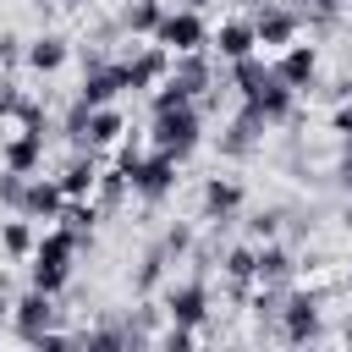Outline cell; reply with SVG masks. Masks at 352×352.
Masks as SVG:
<instances>
[{"label":"cell","mask_w":352,"mask_h":352,"mask_svg":"<svg viewBox=\"0 0 352 352\" xmlns=\"http://www.w3.org/2000/svg\"><path fill=\"white\" fill-rule=\"evenodd\" d=\"M198 143H204V110H198V99L148 110V148H160L170 160H187Z\"/></svg>","instance_id":"obj_1"},{"label":"cell","mask_w":352,"mask_h":352,"mask_svg":"<svg viewBox=\"0 0 352 352\" xmlns=\"http://www.w3.org/2000/svg\"><path fill=\"white\" fill-rule=\"evenodd\" d=\"M82 253V242L66 231V226H50V231H38V248H33V270H28V280L33 286H44V292H66V280H72V258Z\"/></svg>","instance_id":"obj_2"},{"label":"cell","mask_w":352,"mask_h":352,"mask_svg":"<svg viewBox=\"0 0 352 352\" xmlns=\"http://www.w3.org/2000/svg\"><path fill=\"white\" fill-rule=\"evenodd\" d=\"M324 297H330V286H292L286 308H280V341H292V346L319 341L324 336Z\"/></svg>","instance_id":"obj_3"},{"label":"cell","mask_w":352,"mask_h":352,"mask_svg":"<svg viewBox=\"0 0 352 352\" xmlns=\"http://www.w3.org/2000/svg\"><path fill=\"white\" fill-rule=\"evenodd\" d=\"M55 324H60V302H55V292L28 286V292L11 302V336H16L22 346H38Z\"/></svg>","instance_id":"obj_4"},{"label":"cell","mask_w":352,"mask_h":352,"mask_svg":"<svg viewBox=\"0 0 352 352\" xmlns=\"http://www.w3.org/2000/svg\"><path fill=\"white\" fill-rule=\"evenodd\" d=\"M160 308H165V319H170V324H192V330H204V324H209V308H214L209 275H187V280H170Z\"/></svg>","instance_id":"obj_5"},{"label":"cell","mask_w":352,"mask_h":352,"mask_svg":"<svg viewBox=\"0 0 352 352\" xmlns=\"http://www.w3.org/2000/svg\"><path fill=\"white\" fill-rule=\"evenodd\" d=\"M209 22L198 6H182V11H165L160 28H154V44H165L170 55H187V50H209Z\"/></svg>","instance_id":"obj_6"},{"label":"cell","mask_w":352,"mask_h":352,"mask_svg":"<svg viewBox=\"0 0 352 352\" xmlns=\"http://www.w3.org/2000/svg\"><path fill=\"white\" fill-rule=\"evenodd\" d=\"M182 170V160H170V154H160V148H148L126 176H132V198H143V204H165L170 192H176V176Z\"/></svg>","instance_id":"obj_7"},{"label":"cell","mask_w":352,"mask_h":352,"mask_svg":"<svg viewBox=\"0 0 352 352\" xmlns=\"http://www.w3.org/2000/svg\"><path fill=\"white\" fill-rule=\"evenodd\" d=\"M264 132H270V121L258 116V110H248V104H236V116L220 126V160H231V165H242V160H253L258 148H264Z\"/></svg>","instance_id":"obj_8"},{"label":"cell","mask_w":352,"mask_h":352,"mask_svg":"<svg viewBox=\"0 0 352 352\" xmlns=\"http://www.w3.org/2000/svg\"><path fill=\"white\" fill-rule=\"evenodd\" d=\"M248 22H253V33H258L264 50H286L292 38H302V16H297L292 0H264Z\"/></svg>","instance_id":"obj_9"},{"label":"cell","mask_w":352,"mask_h":352,"mask_svg":"<svg viewBox=\"0 0 352 352\" xmlns=\"http://www.w3.org/2000/svg\"><path fill=\"white\" fill-rule=\"evenodd\" d=\"M242 204H248V187H242L236 176H209V182H204V220H209L214 231H231V226L242 220Z\"/></svg>","instance_id":"obj_10"},{"label":"cell","mask_w":352,"mask_h":352,"mask_svg":"<svg viewBox=\"0 0 352 352\" xmlns=\"http://www.w3.org/2000/svg\"><path fill=\"white\" fill-rule=\"evenodd\" d=\"M297 275H302V264H297L292 242H280V236L253 242V280H264V286H297Z\"/></svg>","instance_id":"obj_11"},{"label":"cell","mask_w":352,"mask_h":352,"mask_svg":"<svg viewBox=\"0 0 352 352\" xmlns=\"http://www.w3.org/2000/svg\"><path fill=\"white\" fill-rule=\"evenodd\" d=\"M170 60H176V55H170L165 44H138V50L121 60V66H126V88H132V94L160 88V82L170 77Z\"/></svg>","instance_id":"obj_12"},{"label":"cell","mask_w":352,"mask_h":352,"mask_svg":"<svg viewBox=\"0 0 352 352\" xmlns=\"http://www.w3.org/2000/svg\"><path fill=\"white\" fill-rule=\"evenodd\" d=\"M170 82H176L187 99H204V94L220 82V66L209 60V50H187V55L170 60Z\"/></svg>","instance_id":"obj_13"},{"label":"cell","mask_w":352,"mask_h":352,"mask_svg":"<svg viewBox=\"0 0 352 352\" xmlns=\"http://www.w3.org/2000/svg\"><path fill=\"white\" fill-rule=\"evenodd\" d=\"M275 72H280L297 94H308V88L319 82V50H314V44H302V38H292V44L275 55Z\"/></svg>","instance_id":"obj_14"},{"label":"cell","mask_w":352,"mask_h":352,"mask_svg":"<svg viewBox=\"0 0 352 352\" xmlns=\"http://www.w3.org/2000/svg\"><path fill=\"white\" fill-rule=\"evenodd\" d=\"M209 50H214V55H220V66H226V60L253 55V50H258V33H253V22H248V16H226V22L209 33Z\"/></svg>","instance_id":"obj_15"},{"label":"cell","mask_w":352,"mask_h":352,"mask_svg":"<svg viewBox=\"0 0 352 352\" xmlns=\"http://www.w3.org/2000/svg\"><path fill=\"white\" fill-rule=\"evenodd\" d=\"M126 94V66L121 60H110V66H99V72H82V82H77V99H88L94 110L99 104H116Z\"/></svg>","instance_id":"obj_16"},{"label":"cell","mask_w":352,"mask_h":352,"mask_svg":"<svg viewBox=\"0 0 352 352\" xmlns=\"http://www.w3.org/2000/svg\"><path fill=\"white\" fill-rule=\"evenodd\" d=\"M99 170H104V165H99V148H77V154L60 165V176H55V182H60V192H66V198H94Z\"/></svg>","instance_id":"obj_17"},{"label":"cell","mask_w":352,"mask_h":352,"mask_svg":"<svg viewBox=\"0 0 352 352\" xmlns=\"http://www.w3.org/2000/svg\"><path fill=\"white\" fill-rule=\"evenodd\" d=\"M60 204H66V192H60V182L55 176H28V192H22V209L16 214H28V220H55L60 214Z\"/></svg>","instance_id":"obj_18"},{"label":"cell","mask_w":352,"mask_h":352,"mask_svg":"<svg viewBox=\"0 0 352 352\" xmlns=\"http://www.w3.org/2000/svg\"><path fill=\"white\" fill-rule=\"evenodd\" d=\"M0 165H11V170H22V176H38V165H44V132H16V138H6L0 143Z\"/></svg>","instance_id":"obj_19"},{"label":"cell","mask_w":352,"mask_h":352,"mask_svg":"<svg viewBox=\"0 0 352 352\" xmlns=\"http://www.w3.org/2000/svg\"><path fill=\"white\" fill-rule=\"evenodd\" d=\"M66 60H72V38H66V33H38V38H28V66H33L38 77L60 72Z\"/></svg>","instance_id":"obj_20"},{"label":"cell","mask_w":352,"mask_h":352,"mask_svg":"<svg viewBox=\"0 0 352 352\" xmlns=\"http://www.w3.org/2000/svg\"><path fill=\"white\" fill-rule=\"evenodd\" d=\"M99 214H104V209H99L94 198H66L60 214H55V226H66V231L82 242V253H88V248H94V226H99Z\"/></svg>","instance_id":"obj_21"},{"label":"cell","mask_w":352,"mask_h":352,"mask_svg":"<svg viewBox=\"0 0 352 352\" xmlns=\"http://www.w3.org/2000/svg\"><path fill=\"white\" fill-rule=\"evenodd\" d=\"M165 270H170V253L160 248V236L143 248V258H138V270H132V297H154L160 286H165Z\"/></svg>","instance_id":"obj_22"},{"label":"cell","mask_w":352,"mask_h":352,"mask_svg":"<svg viewBox=\"0 0 352 352\" xmlns=\"http://www.w3.org/2000/svg\"><path fill=\"white\" fill-rule=\"evenodd\" d=\"M121 138H126L121 110H116V104H99V110L88 116V138H82V148H116Z\"/></svg>","instance_id":"obj_23"},{"label":"cell","mask_w":352,"mask_h":352,"mask_svg":"<svg viewBox=\"0 0 352 352\" xmlns=\"http://www.w3.org/2000/svg\"><path fill=\"white\" fill-rule=\"evenodd\" d=\"M165 11H170L165 0H126V6H121V28H126V38H154V28H160Z\"/></svg>","instance_id":"obj_24"},{"label":"cell","mask_w":352,"mask_h":352,"mask_svg":"<svg viewBox=\"0 0 352 352\" xmlns=\"http://www.w3.org/2000/svg\"><path fill=\"white\" fill-rule=\"evenodd\" d=\"M132 198V176L121 170V165H110V170H99V182H94V204L104 209V214H116L121 204Z\"/></svg>","instance_id":"obj_25"},{"label":"cell","mask_w":352,"mask_h":352,"mask_svg":"<svg viewBox=\"0 0 352 352\" xmlns=\"http://www.w3.org/2000/svg\"><path fill=\"white\" fill-rule=\"evenodd\" d=\"M38 220H28V214H16V220H6L0 226V248L11 253V258H33V248H38V231H33Z\"/></svg>","instance_id":"obj_26"},{"label":"cell","mask_w":352,"mask_h":352,"mask_svg":"<svg viewBox=\"0 0 352 352\" xmlns=\"http://www.w3.org/2000/svg\"><path fill=\"white\" fill-rule=\"evenodd\" d=\"M286 214H292V204H270V209H253L242 226L253 242H270V236H286Z\"/></svg>","instance_id":"obj_27"},{"label":"cell","mask_w":352,"mask_h":352,"mask_svg":"<svg viewBox=\"0 0 352 352\" xmlns=\"http://www.w3.org/2000/svg\"><path fill=\"white\" fill-rule=\"evenodd\" d=\"M88 116H94L88 99H72V104H66V116H60V138H66L72 148H82V138H88Z\"/></svg>","instance_id":"obj_28"},{"label":"cell","mask_w":352,"mask_h":352,"mask_svg":"<svg viewBox=\"0 0 352 352\" xmlns=\"http://www.w3.org/2000/svg\"><path fill=\"white\" fill-rule=\"evenodd\" d=\"M192 242H198V236H192V226H187V220H170V226L160 231V248L170 253V264H182V258L192 253Z\"/></svg>","instance_id":"obj_29"},{"label":"cell","mask_w":352,"mask_h":352,"mask_svg":"<svg viewBox=\"0 0 352 352\" xmlns=\"http://www.w3.org/2000/svg\"><path fill=\"white\" fill-rule=\"evenodd\" d=\"M22 192H28V176L22 170H11V165H0V209H22Z\"/></svg>","instance_id":"obj_30"},{"label":"cell","mask_w":352,"mask_h":352,"mask_svg":"<svg viewBox=\"0 0 352 352\" xmlns=\"http://www.w3.org/2000/svg\"><path fill=\"white\" fill-rule=\"evenodd\" d=\"M16 121H22L28 132H44V138H50V126H55V121H50V110H44L38 99H22V104H16Z\"/></svg>","instance_id":"obj_31"},{"label":"cell","mask_w":352,"mask_h":352,"mask_svg":"<svg viewBox=\"0 0 352 352\" xmlns=\"http://www.w3.org/2000/svg\"><path fill=\"white\" fill-rule=\"evenodd\" d=\"M22 60H28V44L6 28V33H0V72H11V66H22Z\"/></svg>","instance_id":"obj_32"},{"label":"cell","mask_w":352,"mask_h":352,"mask_svg":"<svg viewBox=\"0 0 352 352\" xmlns=\"http://www.w3.org/2000/svg\"><path fill=\"white\" fill-rule=\"evenodd\" d=\"M330 176H336V187H352V132L341 138V154H336V170Z\"/></svg>","instance_id":"obj_33"},{"label":"cell","mask_w":352,"mask_h":352,"mask_svg":"<svg viewBox=\"0 0 352 352\" xmlns=\"http://www.w3.org/2000/svg\"><path fill=\"white\" fill-rule=\"evenodd\" d=\"M154 341H165V346H192V341H198V330H192V324H165Z\"/></svg>","instance_id":"obj_34"},{"label":"cell","mask_w":352,"mask_h":352,"mask_svg":"<svg viewBox=\"0 0 352 352\" xmlns=\"http://www.w3.org/2000/svg\"><path fill=\"white\" fill-rule=\"evenodd\" d=\"M16 104H22V94H16V82H11V72H0V121L16 116Z\"/></svg>","instance_id":"obj_35"},{"label":"cell","mask_w":352,"mask_h":352,"mask_svg":"<svg viewBox=\"0 0 352 352\" xmlns=\"http://www.w3.org/2000/svg\"><path fill=\"white\" fill-rule=\"evenodd\" d=\"M330 132H341V138L352 132V99H341V104L330 110Z\"/></svg>","instance_id":"obj_36"},{"label":"cell","mask_w":352,"mask_h":352,"mask_svg":"<svg viewBox=\"0 0 352 352\" xmlns=\"http://www.w3.org/2000/svg\"><path fill=\"white\" fill-rule=\"evenodd\" d=\"M6 324H11V297L0 292V330H6Z\"/></svg>","instance_id":"obj_37"},{"label":"cell","mask_w":352,"mask_h":352,"mask_svg":"<svg viewBox=\"0 0 352 352\" xmlns=\"http://www.w3.org/2000/svg\"><path fill=\"white\" fill-rule=\"evenodd\" d=\"M341 292H346V297H352V264H346V275H341Z\"/></svg>","instance_id":"obj_38"},{"label":"cell","mask_w":352,"mask_h":352,"mask_svg":"<svg viewBox=\"0 0 352 352\" xmlns=\"http://www.w3.org/2000/svg\"><path fill=\"white\" fill-rule=\"evenodd\" d=\"M341 341H346V346H352V319H346V330H341Z\"/></svg>","instance_id":"obj_39"},{"label":"cell","mask_w":352,"mask_h":352,"mask_svg":"<svg viewBox=\"0 0 352 352\" xmlns=\"http://www.w3.org/2000/svg\"><path fill=\"white\" fill-rule=\"evenodd\" d=\"M28 6H55V0H28Z\"/></svg>","instance_id":"obj_40"},{"label":"cell","mask_w":352,"mask_h":352,"mask_svg":"<svg viewBox=\"0 0 352 352\" xmlns=\"http://www.w3.org/2000/svg\"><path fill=\"white\" fill-rule=\"evenodd\" d=\"M55 6H77V0H55Z\"/></svg>","instance_id":"obj_41"},{"label":"cell","mask_w":352,"mask_h":352,"mask_svg":"<svg viewBox=\"0 0 352 352\" xmlns=\"http://www.w3.org/2000/svg\"><path fill=\"white\" fill-rule=\"evenodd\" d=\"M346 226H352V209H346Z\"/></svg>","instance_id":"obj_42"},{"label":"cell","mask_w":352,"mask_h":352,"mask_svg":"<svg viewBox=\"0 0 352 352\" xmlns=\"http://www.w3.org/2000/svg\"><path fill=\"white\" fill-rule=\"evenodd\" d=\"M346 6H352V0H346Z\"/></svg>","instance_id":"obj_43"}]
</instances>
